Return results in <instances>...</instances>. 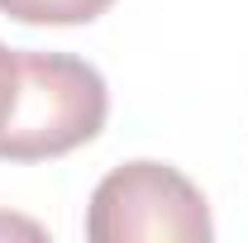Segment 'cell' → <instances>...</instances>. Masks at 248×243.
I'll list each match as a JSON object with an SVG mask.
<instances>
[{
	"instance_id": "1",
	"label": "cell",
	"mask_w": 248,
	"mask_h": 243,
	"mask_svg": "<svg viewBox=\"0 0 248 243\" xmlns=\"http://www.w3.org/2000/svg\"><path fill=\"white\" fill-rule=\"evenodd\" d=\"M110 91L72 53H19V100L0 134V162H43L91 143L105 129Z\"/></svg>"
},
{
	"instance_id": "2",
	"label": "cell",
	"mask_w": 248,
	"mask_h": 243,
	"mask_svg": "<svg viewBox=\"0 0 248 243\" xmlns=\"http://www.w3.org/2000/svg\"><path fill=\"white\" fill-rule=\"evenodd\" d=\"M91 243H210V205L167 162H124L91 191L86 205Z\"/></svg>"
},
{
	"instance_id": "3",
	"label": "cell",
	"mask_w": 248,
	"mask_h": 243,
	"mask_svg": "<svg viewBox=\"0 0 248 243\" xmlns=\"http://www.w3.org/2000/svg\"><path fill=\"white\" fill-rule=\"evenodd\" d=\"M115 0H0V10L19 24H91Z\"/></svg>"
},
{
	"instance_id": "4",
	"label": "cell",
	"mask_w": 248,
	"mask_h": 243,
	"mask_svg": "<svg viewBox=\"0 0 248 243\" xmlns=\"http://www.w3.org/2000/svg\"><path fill=\"white\" fill-rule=\"evenodd\" d=\"M15 100H19V53L0 43V134L15 115Z\"/></svg>"
}]
</instances>
